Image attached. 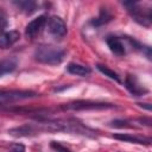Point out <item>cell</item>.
I'll return each mask as SVG.
<instances>
[{"mask_svg":"<svg viewBox=\"0 0 152 152\" xmlns=\"http://www.w3.org/2000/svg\"><path fill=\"white\" fill-rule=\"evenodd\" d=\"M127 124L128 122L125 121V120H114V121L110 122V125L113 127H120V128H122V127H129V125H127Z\"/></svg>","mask_w":152,"mask_h":152,"instance_id":"20","label":"cell"},{"mask_svg":"<svg viewBox=\"0 0 152 152\" xmlns=\"http://www.w3.org/2000/svg\"><path fill=\"white\" fill-rule=\"evenodd\" d=\"M46 21H48V18L45 15H39L37 18H34L33 20H31L26 27H25V36L27 38H36L40 32L44 28V26L46 25Z\"/></svg>","mask_w":152,"mask_h":152,"instance_id":"6","label":"cell"},{"mask_svg":"<svg viewBox=\"0 0 152 152\" xmlns=\"http://www.w3.org/2000/svg\"><path fill=\"white\" fill-rule=\"evenodd\" d=\"M37 133H39V132L37 129L36 124H25L23 126L8 129V134H11L13 137H31Z\"/></svg>","mask_w":152,"mask_h":152,"instance_id":"8","label":"cell"},{"mask_svg":"<svg viewBox=\"0 0 152 152\" xmlns=\"http://www.w3.org/2000/svg\"><path fill=\"white\" fill-rule=\"evenodd\" d=\"M51 147L57 150V152H71L69 148H66L65 146H63L62 144H59L57 141H51Z\"/></svg>","mask_w":152,"mask_h":152,"instance_id":"18","label":"cell"},{"mask_svg":"<svg viewBox=\"0 0 152 152\" xmlns=\"http://www.w3.org/2000/svg\"><path fill=\"white\" fill-rule=\"evenodd\" d=\"M65 50L53 45H40L34 51V59L43 64L57 65L64 61Z\"/></svg>","mask_w":152,"mask_h":152,"instance_id":"1","label":"cell"},{"mask_svg":"<svg viewBox=\"0 0 152 152\" xmlns=\"http://www.w3.org/2000/svg\"><path fill=\"white\" fill-rule=\"evenodd\" d=\"M7 152H25V146L23 144H19V142L11 144Z\"/></svg>","mask_w":152,"mask_h":152,"instance_id":"17","label":"cell"},{"mask_svg":"<svg viewBox=\"0 0 152 152\" xmlns=\"http://www.w3.org/2000/svg\"><path fill=\"white\" fill-rule=\"evenodd\" d=\"M19 38H20V33L15 30L2 32V33H0V48L7 49V48L12 46L14 43H17L19 40Z\"/></svg>","mask_w":152,"mask_h":152,"instance_id":"10","label":"cell"},{"mask_svg":"<svg viewBox=\"0 0 152 152\" xmlns=\"http://www.w3.org/2000/svg\"><path fill=\"white\" fill-rule=\"evenodd\" d=\"M7 25V15L2 8H0V30H4Z\"/></svg>","mask_w":152,"mask_h":152,"instance_id":"19","label":"cell"},{"mask_svg":"<svg viewBox=\"0 0 152 152\" xmlns=\"http://www.w3.org/2000/svg\"><path fill=\"white\" fill-rule=\"evenodd\" d=\"M96 68H97V70H99L100 72H102L104 76L109 77L110 80H114L115 82H119V83L121 82V78H120L119 74L115 72L114 70H112L110 68H108L107 65H103V64H96Z\"/></svg>","mask_w":152,"mask_h":152,"instance_id":"16","label":"cell"},{"mask_svg":"<svg viewBox=\"0 0 152 152\" xmlns=\"http://www.w3.org/2000/svg\"><path fill=\"white\" fill-rule=\"evenodd\" d=\"M68 72L76 75V76H88L91 72V69L87 65L78 64V63H69L66 66Z\"/></svg>","mask_w":152,"mask_h":152,"instance_id":"12","label":"cell"},{"mask_svg":"<svg viewBox=\"0 0 152 152\" xmlns=\"http://www.w3.org/2000/svg\"><path fill=\"white\" fill-rule=\"evenodd\" d=\"M124 6L127 7L128 13L132 15V18L139 23L140 25L144 26H150L151 25V20H152V15H151V8H144L140 6L139 2L135 1H129V2H124Z\"/></svg>","mask_w":152,"mask_h":152,"instance_id":"2","label":"cell"},{"mask_svg":"<svg viewBox=\"0 0 152 152\" xmlns=\"http://www.w3.org/2000/svg\"><path fill=\"white\" fill-rule=\"evenodd\" d=\"M13 4L19 8V11L24 12L25 14H31L37 8V4L31 0H19V1H13Z\"/></svg>","mask_w":152,"mask_h":152,"instance_id":"15","label":"cell"},{"mask_svg":"<svg viewBox=\"0 0 152 152\" xmlns=\"http://www.w3.org/2000/svg\"><path fill=\"white\" fill-rule=\"evenodd\" d=\"M107 45L109 48V50L116 55V56H125L126 55V45L124 43V40L118 37V36H108L107 37Z\"/></svg>","mask_w":152,"mask_h":152,"instance_id":"7","label":"cell"},{"mask_svg":"<svg viewBox=\"0 0 152 152\" xmlns=\"http://www.w3.org/2000/svg\"><path fill=\"white\" fill-rule=\"evenodd\" d=\"M37 96V93L32 90H0V104L8 103V102H14V101H20V100H26Z\"/></svg>","mask_w":152,"mask_h":152,"instance_id":"4","label":"cell"},{"mask_svg":"<svg viewBox=\"0 0 152 152\" xmlns=\"http://www.w3.org/2000/svg\"><path fill=\"white\" fill-rule=\"evenodd\" d=\"M113 138L121 140V141H127V142H133V144H140V145H150L151 144V139L150 138H145V137H138V135H133L129 133H118V134H113Z\"/></svg>","mask_w":152,"mask_h":152,"instance_id":"11","label":"cell"},{"mask_svg":"<svg viewBox=\"0 0 152 152\" xmlns=\"http://www.w3.org/2000/svg\"><path fill=\"white\" fill-rule=\"evenodd\" d=\"M48 31L50 34H52L56 38H63L66 34V24L61 17L52 15L46 21Z\"/></svg>","mask_w":152,"mask_h":152,"instance_id":"5","label":"cell"},{"mask_svg":"<svg viewBox=\"0 0 152 152\" xmlns=\"http://www.w3.org/2000/svg\"><path fill=\"white\" fill-rule=\"evenodd\" d=\"M116 106L113 103L106 102H94V101H74L69 103H64L61 108L65 110H89V109H109L115 108Z\"/></svg>","mask_w":152,"mask_h":152,"instance_id":"3","label":"cell"},{"mask_svg":"<svg viewBox=\"0 0 152 152\" xmlns=\"http://www.w3.org/2000/svg\"><path fill=\"white\" fill-rule=\"evenodd\" d=\"M17 68V59L13 57H8L6 59L0 61V77L12 72Z\"/></svg>","mask_w":152,"mask_h":152,"instance_id":"14","label":"cell"},{"mask_svg":"<svg viewBox=\"0 0 152 152\" xmlns=\"http://www.w3.org/2000/svg\"><path fill=\"white\" fill-rule=\"evenodd\" d=\"M125 86L129 90V93L133 94L134 96H141L147 93V89H145L142 86H140V83L138 82V80L134 75H127V77L125 80Z\"/></svg>","mask_w":152,"mask_h":152,"instance_id":"9","label":"cell"},{"mask_svg":"<svg viewBox=\"0 0 152 152\" xmlns=\"http://www.w3.org/2000/svg\"><path fill=\"white\" fill-rule=\"evenodd\" d=\"M112 19H113L112 13L107 8H101L99 15L94 20H91V25H94V26H102V25L108 24Z\"/></svg>","mask_w":152,"mask_h":152,"instance_id":"13","label":"cell"}]
</instances>
